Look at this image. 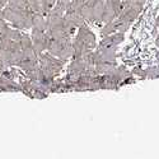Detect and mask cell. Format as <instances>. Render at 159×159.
<instances>
[{"label": "cell", "mask_w": 159, "mask_h": 159, "mask_svg": "<svg viewBox=\"0 0 159 159\" xmlns=\"http://www.w3.org/2000/svg\"><path fill=\"white\" fill-rule=\"evenodd\" d=\"M78 38L88 47V48H93L96 46V38H94V34L92 33L90 31H88L85 27L80 25L79 28V32H78Z\"/></svg>", "instance_id": "cell-1"}, {"label": "cell", "mask_w": 159, "mask_h": 159, "mask_svg": "<svg viewBox=\"0 0 159 159\" xmlns=\"http://www.w3.org/2000/svg\"><path fill=\"white\" fill-rule=\"evenodd\" d=\"M122 39H124V34L120 33V34H115V36H111V37H107L106 39H103L101 46L103 47H113L116 46L117 43H120L122 42Z\"/></svg>", "instance_id": "cell-2"}, {"label": "cell", "mask_w": 159, "mask_h": 159, "mask_svg": "<svg viewBox=\"0 0 159 159\" xmlns=\"http://www.w3.org/2000/svg\"><path fill=\"white\" fill-rule=\"evenodd\" d=\"M33 23H34V25H36V28L39 30V31H43V30L47 27V23L45 22V19H43L42 17H34Z\"/></svg>", "instance_id": "cell-3"}, {"label": "cell", "mask_w": 159, "mask_h": 159, "mask_svg": "<svg viewBox=\"0 0 159 159\" xmlns=\"http://www.w3.org/2000/svg\"><path fill=\"white\" fill-rule=\"evenodd\" d=\"M115 30H117L116 28V22H108L107 23V25H106V27L102 30V33L103 34H108V33H111L112 31H115Z\"/></svg>", "instance_id": "cell-4"}, {"label": "cell", "mask_w": 159, "mask_h": 159, "mask_svg": "<svg viewBox=\"0 0 159 159\" xmlns=\"http://www.w3.org/2000/svg\"><path fill=\"white\" fill-rule=\"evenodd\" d=\"M148 75H149V78H155V76H158V75H159V68H153V69H150V71L148 73Z\"/></svg>", "instance_id": "cell-5"}, {"label": "cell", "mask_w": 159, "mask_h": 159, "mask_svg": "<svg viewBox=\"0 0 159 159\" xmlns=\"http://www.w3.org/2000/svg\"><path fill=\"white\" fill-rule=\"evenodd\" d=\"M157 45L159 46V37H158V39H157Z\"/></svg>", "instance_id": "cell-6"}, {"label": "cell", "mask_w": 159, "mask_h": 159, "mask_svg": "<svg viewBox=\"0 0 159 159\" xmlns=\"http://www.w3.org/2000/svg\"><path fill=\"white\" fill-rule=\"evenodd\" d=\"M158 23H159V18H158Z\"/></svg>", "instance_id": "cell-7"}]
</instances>
